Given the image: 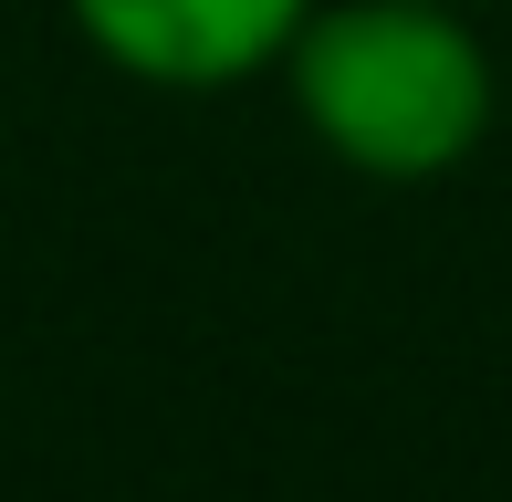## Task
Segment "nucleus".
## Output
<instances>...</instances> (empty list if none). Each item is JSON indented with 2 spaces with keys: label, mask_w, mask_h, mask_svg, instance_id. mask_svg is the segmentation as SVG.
I'll list each match as a JSON object with an SVG mask.
<instances>
[{
  "label": "nucleus",
  "mask_w": 512,
  "mask_h": 502,
  "mask_svg": "<svg viewBox=\"0 0 512 502\" xmlns=\"http://www.w3.org/2000/svg\"><path fill=\"white\" fill-rule=\"evenodd\" d=\"M272 84L293 126L377 189H429L471 168L502 116V74L492 42L471 32V0H314Z\"/></svg>",
  "instance_id": "1"
},
{
  "label": "nucleus",
  "mask_w": 512,
  "mask_h": 502,
  "mask_svg": "<svg viewBox=\"0 0 512 502\" xmlns=\"http://www.w3.org/2000/svg\"><path fill=\"white\" fill-rule=\"evenodd\" d=\"M314 0H63L74 42L115 63L126 84H168V95H220L283 63Z\"/></svg>",
  "instance_id": "2"
}]
</instances>
